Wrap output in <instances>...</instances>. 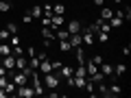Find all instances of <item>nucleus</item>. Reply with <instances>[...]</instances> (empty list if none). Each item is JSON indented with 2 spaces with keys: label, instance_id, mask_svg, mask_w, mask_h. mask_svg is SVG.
Instances as JSON below:
<instances>
[{
  "label": "nucleus",
  "instance_id": "obj_1",
  "mask_svg": "<svg viewBox=\"0 0 131 98\" xmlns=\"http://www.w3.org/2000/svg\"><path fill=\"white\" fill-rule=\"evenodd\" d=\"M61 83V76L55 74V72H48V74H44V87L46 89H57Z\"/></svg>",
  "mask_w": 131,
  "mask_h": 98
},
{
  "label": "nucleus",
  "instance_id": "obj_2",
  "mask_svg": "<svg viewBox=\"0 0 131 98\" xmlns=\"http://www.w3.org/2000/svg\"><path fill=\"white\" fill-rule=\"evenodd\" d=\"M15 96H20V98H33V96H35V89H33L31 85H20V87L15 89Z\"/></svg>",
  "mask_w": 131,
  "mask_h": 98
},
{
  "label": "nucleus",
  "instance_id": "obj_3",
  "mask_svg": "<svg viewBox=\"0 0 131 98\" xmlns=\"http://www.w3.org/2000/svg\"><path fill=\"white\" fill-rule=\"evenodd\" d=\"M2 65H5L7 74L15 72V55H7V57H2Z\"/></svg>",
  "mask_w": 131,
  "mask_h": 98
},
{
  "label": "nucleus",
  "instance_id": "obj_4",
  "mask_svg": "<svg viewBox=\"0 0 131 98\" xmlns=\"http://www.w3.org/2000/svg\"><path fill=\"white\" fill-rule=\"evenodd\" d=\"M57 74H59L61 79H70V76L74 74V68H72V65H66V63H61V68L57 70Z\"/></svg>",
  "mask_w": 131,
  "mask_h": 98
},
{
  "label": "nucleus",
  "instance_id": "obj_5",
  "mask_svg": "<svg viewBox=\"0 0 131 98\" xmlns=\"http://www.w3.org/2000/svg\"><path fill=\"white\" fill-rule=\"evenodd\" d=\"M63 24H66L63 15H50V28H52V31H57V28H61Z\"/></svg>",
  "mask_w": 131,
  "mask_h": 98
},
{
  "label": "nucleus",
  "instance_id": "obj_6",
  "mask_svg": "<svg viewBox=\"0 0 131 98\" xmlns=\"http://www.w3.org/2000/svg\"><path fill=\"white\" fill-rule=\"evenodd\" d=\"M42 74H48V72H52V65H50V59H39V68H37Z\"/></svg>",
  "mask_w": 131,
  "mask_h": 98
},
{
  "label": "nucleus",
  "instance_id": "obj_7",
  "mask_svg": "<svg viewBox=\"0 0 131 98\" xmlns=\"http://www.w3.org/2000/svg\"><path fill=\"white\" fill-rule=\"evenodd\" d=\"M66 31L70 33V35H72V33H81V22H79V20H70V22H68V28H66Z\"/></svg>",
  "mask_w": 131,
  "mask_h": 98
},
{
  "label": "nucleus",
  "instance_id": "obj_8",
  "mask_svg": "<svg viewBox=\"0 0 131 98\" xmlns=\"http://www.w3.org/2000/svg\"><path fill=\"white\" fill-rule=\"evenodd\" d=\"M98 70L103 72L105 76H114V65H112V63H105V61H103V63L98 65Z\"/></svg>",
  "mask_w": 131,
  "mask_h": 98
},
{
  "label": "nucleus",
  "instance_id": "obj_9",
  "mask_svg": "<svg viewBox=\"0 0 131 98\" xmlns=\"http://www.w3.org/2000/svg\"><path fill=\"white\" fill-rule=\"evenodd\" d=\"M122 24H125V20H122L120 15H116V13H114L112 18H109V26H112V28H120Z\"/></svg>",
  "mask_w": 131,
  "mask_h": 98
},
{
  "label": "nucleus",
  "instance_id": "obj_10",
  "mask_svg": "<svg viewBox=\"0 0 131 98\" xmlns=\"http://www.w3.org/2000/svg\"><path fill=\"white\" fill-rule=\"evenodd\" d=\"M26 65H28V61H26V57H24V55L15 57V70H24Z\"/></svg>",
  "mask_w": 131,
  "mask_h": 98
},
{
  "label": "nucleus",
  "instance_id": "obj_11",
  "mask_svg": "<svg viewBox=\"0 0 131 98\" xmlns=\"http://www.w3.org/2000/svg\"><path fill=\"white\" fill-rule=\"evenodd\" d=\"M68 42H70V46H72V48L81 46V33H72L70 37H68Z\"/></svg>",
  "mask_w": 131,
  "mask_h": 98
},
{
  "label": "nucleus",
  "instance_id": "obj_12",
  "mask_svg": "<svg viewBox=\"0 0 131 98\" xmlns=\"http://www.w3.org/2000/svg\"><path fill=\"white\" fill-rule=\"evenodd\" d=\"M42 15H44V9H42V5H35V7L31 9V18H33V20H39Z\"/></svg>",
  "mask_w": 131,
  "mask_h": 98
},
{
  "label": "nucleus",
  "instance_id": "obj_13",
  "mask_svg": "<svg viewBox=\"0 0 131 98\" xmlns=\"http://www.w3.org/2000/svg\"><path fill=\"white\" fill-rule=\"evenodd\" d=\"M120 92H122V89H120V85H118V83H112L107 87V96H120Z\"/></svg>",
  "mask_w": 131,
  "mask_h": 98
},
{
  "label": "nucleus",
  "instance_id": "obj_14",
  "mask_svg": "<svg viewBox=\"0 0 131 98\" xmlns=\"http://www.w3.org/2000/svg\"><path fill=\"white\" fill-rule=\"evenodd\" d=\"M116 15H120L122 20H127V22H129V20H131V7H129V5H127V7H122V9L118 11Z\"/></svg>",
  "mask_w": 131,
  "mask_h": 98
},
{
  "label": "nucleus",
  "instance_id": "obj_15",
  "mask_svg": "<svg viewBox=\"0 0 131 98\" xmlns=\"http://www.w3.org/2000/svg\"><path fill=\"white\" fill-rule=\"evenodd\" d=\"M94 39H96V42H101V44H105V42H109V33L98 31V33H94Z\"/></svg>",
  "mask_w": 131,
  "mask_h": 98
},
{
  "label": "nucleus",
  "instance_id": "obj_16",
  "mask_svg": "<svg viewBox=\"0 0 131 98\" xmlns=\"http://www.w3.org/2000/svg\"><path fill=\"white\" fill-rule=\"evenodd\" d=\"M42 35H44V39H55V31L50 26H42Z\"/></svg>",
  "mask_w": 131,
  "mask_h": 98
},
{
  "label": "nucleus",
  "instance_id": "obj_17",
  "mask_svg": "<svg viewBox=\"0 0 131 98\" xmlns=\"http://www.w3.org/2000/svg\"><path fill=\"white\" fill-rule=\"evenodd\" d=\"M63 13H66V7L61 2H55L52 5V15H63Z\"/></svg>",
  "mask_w": 131,
  "mask_h": 98
},
{
  "label": "nucleus",
  "instance_id": "obj_18",
  "mask_svg": "<svg viewBox=\"0 0 131 98\" xmlns=\"http://www.w3.org/2000/svg\"><path fill=\"white\" fill-rule=\"evenodd\" d=\"M70 37V33L66 31V28H57L55 31V39H68Z\"/></svg>",
  "mask_w": 131,
  "mask_h": 98
},
{
  "label": "nucleus",
  "instance_id": "obj_19",
  "mask_svg": "<svg viewBox=\"0 0 131 98\" xmlns=\"http://www.w3.org/2000/svg\"><path fill=\"white\" fill-rule=\"evenodd\" d=\"M127 72V65L125 63H118V65H114V76H122Z\"/></svg>",
  "mask_w": 131,
  "mask_h": 98
},
{
  "label": "nucleus",
  "instance_id": "obj_20",
  "mask_svg": "<svg viewBox=\"0 0 131 98\" xmlns=\"http://www.w3.org/2000/svg\"><path fill=\"white\" fill-rule=\"evenodd\" d=\"M59 48H61V52H70L72 50V46H70L68 39H59Z\"/></svg>",
  "mask_w": 131,
  "mask_h": 98
},
{
  "label": "nucleus",
  "instance_id": "obj_21",
  "mask_svg": "<svg viewBox=\"0 0 131 98\" xmlns=\"http://www.w3.org/2000/svg\"><path fill=\"white\" fill-rule=\"evenodd\" d=\"M114 15V11L109 9V7H103V9H101V20H109Z\"/></svg>",
  "mask_w": 131,
  "mask_h": 98
},
{
  "label": "nucleus",
  "instance_id": "obj_22",
  "mask_svg": "<svg viewBox=\"0 0 131 98\" xmlns=\"http://www.w3.org/2000/svg\"><path fill=\"white\" fill-rule=\"evenodd\" d=\"M11 33L7 31V26H0V42H9Z\"/></svg>",
  "mask_w": 131,
  "mask_h": 98
},
{
  "label": "nucleus",
  "instance_id": "obj_23",
  "mask_svg": "<svg viewBox=\"0 0 131 98\" xmlns=\"http://www.w3.org/2000/svg\"><path fill=\"white\" fill-rule=\"evenodd\" d=\"M15 89H18V85H15V83H13V81H9V83H7V85H5V92H7V94H9V96H11V94H15Z\"/></svg>",
  "mask_w": 131,
  "mask_h": 98
},
{
  "label": "nucleus",
  "instance_id": "obj_24",
  "mask_svg": "<svg viewBox=\"0 0 131 98\" xmlns=\"http://www.w3.org/2000/svg\"><path fill=\"white\" fill-rule=\"evenodd\" d=\"M7 31H9L11 35H18V24H15V22H9V24H7Z\"/></svg>",
  "mask_w": 131,
  "mask_h": 98
},
{
  "label": "nucleus",
  "instance_id": "obj_25",
  "mask_svg": "<svg viewBox=\"0 0 131 98\" xmlns=\"http://www.w3.org/2000/svg\"><path fill=\"white\" fill-rule=\"evenodd\" d=\"M9 9H11V2H5V0H2V2H0V11H2V13H7Z\"/></svg>",
  "mask_w": 131,
  "mask_h": 98
},
{
  "label": "nucleus",
  "instance_id": "obj_26",
  "mask_svg": "<svg viewBox=\"0 0 131 98\" xmlns=\"http://www.w3.org/2000/svg\"><path fill=\"white\" fill-rule=\"evenodd\" d=\"M90 61H92V63H96V65H101V63H103V55H94Z\"/></svg>",
  "mask_w": 131,
  "mask_h": 98
},
{
  "label": "nucleus",
  "instance_id": "obj_27",
  "mask_svg": "<svg viewBox=\"0 0 131 98\" xmlns=\"http://www.w3.org/2000/svg\"><path fill=\"white\" fill-rule=\"evenodd\" d=\"M50 65H52V72H57L61 68V61H50Z\"/></svg>",
  "mask_w": 131,
  "mask_h": 98
},
{
  "label": "nucleus",
  "instance_id": "obj_28",
  "mask_svg": "<svg viewBox=\"0 0 131 98\" xmlns=\"http://www.w3.org/2000/svg\"><path fill=\"white\" fill-rule=\"evenodd\" d=\"M26 55H28V57H35L37 52H35V48H33V46H28V48H26Z\"/></svg>",
  "mask_w": 131,
  "mask_h": 98
},
{
  "label": "nucleus",
  "instance_id": "obj_29",
  "mask_svg": "<svg viewBox=\"0 0 131 98\" xmlns=\"http://www.w3.org/2000/svg\"><path fill=\"white\" fill-rule=\"evenodd\" d=\"M22 22H24V24H28V22H33V18H31V13H26V15H22Z\"/></svg>",
  "mask_w": 131,
  "mask_h": 98
},
{
  "label": "nucleus",
  "instance_id": "obj_30",
  "mask_svg": "<svg viewBox=\"0 0 131 98\" xmlns=\"http://www.w3.org/2000/svg\"><path fill=\"white\" fill-rule=\"evenodd\" d=\"M94 5H98V7H103V5H105V0H94Z\"/></svg>",
  "mask_w": 131,
  "mask_h": 98
},
{
  "label": "nucleus",
  "instance_id": "obj_31",
  "mask_svg": "<svg viewBox=\"0 0 131 98\" xmlns=\"http://www.w3.org/2000/svg\"><path fill=\"white\" fill-rule=\"evenodd\" d=\"M114 2H116V5H122V0H114Z\"/></svg>",
  "mask_w": 131,
  "mask_h": 98
},
{
  "label": "nucleus",
  "instance_id": "obj_32",
  "mask_svg": "<svg viewBox=\"0 0 131 98\" xmlns=\"http://www.w3.org/2000/svg\"><path fill=\"white\" fill-rule=\"evenodd\" d=\"M42 2H48V0H42Z\"/></svg>",
  "mask_w": 131,
  "mask_h": 98
},
{
  "label": "nucleus",
  "instance_id": "obj_33",
  "mask_svg": "<svg viewBox=\"0 0 131 98\" xmlns=\"http://www.w3.org/2000/svg\"><path fill=\"white\" fill-rule=\"evenodd\" d=\"M5 2H11V0H5Z\"/></svg>",
  "mask_w": 131,
  "mask_h": 98
},
{
  "label": "nucleus",
  "instance_id": "obj_34",
  "mask_svg": "<svg viewBox=\"0 0 131 98\" xmlns=\"http://www.w3.org/2000/svg\"><path fill=\"white\" fill-rule=\"evenodd\" d=\"M55 2H59V0H55Z\"/></svg>",
  "mask_w": 131,
  "mask_h": 98
},
{
  "label": "nucleus",
  "instance_id": "obj_35",
  "mask_svg": "<svg viewBox=\"0 0 131 98\" xmlns=\"http://www.w3.org/2000/svg\"><path fill=\"white\" fill-rule=\"evenodd\" d=\"M0 2H2V0H0Z\"/></svg>",
  "mask_w": 131,
  "mask_h": 98
},
{
  "label": "nucleus",
  "instance_id": "obj_36",
  "mask_svg": "<svg viewBox=\"0 0 131 98\" xmlns=\"http://www.w3.org/2000/svg\"><path fill=\"white\" fill-rule=\"evenodd\" d=\"M0 26H2V24H0Z\"/></svg>",
  "mask_w": 131,
  "mask_h": 98
}]
</instances>
